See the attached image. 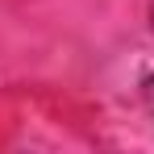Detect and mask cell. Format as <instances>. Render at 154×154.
Listing matches in <instances>:
<instances>
[]
</instances>
